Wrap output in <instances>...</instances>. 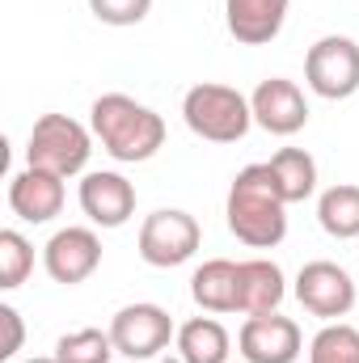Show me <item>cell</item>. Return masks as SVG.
Here are the masks:
<instances>
[{"instance_id":"obj_1","label":"cell","mask_w":359,"mask_h":363,"mask_svg":"<svg viewBox=\"0 0 359 363\" xmlns=\"http://www.w3.org/2000/svg\"><path fill=\"white\" fill-rule=\"evenodd\" d=\"M224 220H228V233L250 250H275L287 237V199L279 194L267 161L245 165L233 178L228 203H224Z\"/></svg>"},{"instance_id":"obj_2","label":"cell","mask_w":359,"mask_h":363,"mask_svg":"<svg viewBox=\"0 0 359 363\" xmlns=\"http://www.w3.org/2000/svg\"><path fill=\"white\" fill-rule=\"evenodd\" d=\"M89 127L93 140H101V148L123 165L153 161L165 144V118L127 93H101L89 106Z\"/></svg>"},{"instance_id":"obj_3","label":"cell","mask_w":359,"mask_h":363,"mask_svg":"<svg viewBox=\"0 0 359 363\" xmlns=\"http://www.w3.org/2000/svg\"><path fill=\"white\" fill-rule=\"evenodd\" d=\"M182 118L207 144H237L254 127L250 97L241 89H233V85H216V81H203V85L186 89V97H182Z\"/></svg>"},{"instance_id":"obj_4","label":"cell","mask_w":359,"mask_h":363,"mask_svg":"<svg viewBox=\"0 0 359 363\" xmlns=\"http://www.w3.org/2000/svg\"><path fill=\"white\" fill-rule=\"evenodd\" d=\"M93 152V127L68 118V114H43L30 127V144H26V165L60 174V178H77L85 174Z\"/></svg>"},{"instance_id":"obj_5","label":"cell","mask_w":359,"mask_h":363,"mask_svg":"<svg viewBox=\"0 0 359 363\" xmlns=\"http://www.w3.org/2000/svg\"><path fill=\"white\" fill-rule=\"evenodd\" d=\"M199 241H203V228H199V220H194L190 211H182V207H161V211L144 216L136 250H140V258H144L148 267L174 271V267H182V262L194 258Z\"/></svg>"},{"instance_id":"obj_6","label":"cell","mask_w":359,"mask_h":363,"mask_svg":"<svg viewBox=\"0 0 359 363\" xmlns=\"http://www.w3.org/2000/svg\"><path fill=\"white\" fill-rule=\"evenodd\" d=\"M304 81L326 101H347L359 93V43L347 34H326L304 55Z\"/></svg>"},{"instance_id":"obj_7","label":"cell","mask_w":359,"mask_h":363,"mask_svg":"<svg viewBox=\"0 0 359 363\" xmlns=\"http://www.w3.org/2000/svg\"><path fill=\"white\" fill-rule=\"evenodd\" d=\"M170 338H178L174 330V317L161 308V304H123L114 317H110V342L123 359H157Z\"/></svg>"},{"instance_id":"obj_8","label":"cell","mask_w":359,"mask_h":363,"mask_svg":"<svg viewBox=\"0 0 359 363\" xmlns=\"http://www.w3.org/2000/svg\"><path fill=\"white\" fill-rule=\"evenodd\" d=\"M296 300H300L304 313H313L321 321H338L355 308L359 291L351 271H343L338 262L317 258V262H304L300 274H296Z\"/></svg>"},{"instance_id":"obj_9","label":"cell","mask_w":359,"mask_h":363,"mask_svg":"<svg viewBox=\"0 0 359 363\" xmlns=\"http://www.w3.org/2000/svg\"><path fill=\"white\" fill-rule=\"evenodd\" d=\"M237 347H241L245 363H296L304 351V338H300V325L292 317L258 313V317H245Z\"/></svg>"},{"instance_id":"obj_10","label":"cell","mask_w":359,"mask_h":363,"mask_svg":"<svg viewBox=\"0 0 359 363\" xmlns=\"http://www.w3.org/2000/svg\"><path fill=\"white\" fill-rule=\"evenodd\" d=\"M43 267L55 283L64 287H77L85 283L97 267H101V237L93 228H81V224H68L60 228L47 245H43Z\"/></svg>"},{"instance_id":"obj_11","label":"cell","mask_w":359,"mask_h":363,"mask_svg":"<svg viewBox=\"0 0 359 363\" xmlns=\"http://www.w3.org/2000/svg\"><path fill=\"white\" fill-rule=\"evenodd\" d=\"M250 110H254V123L263 131H270V135H296L309 123V101H304L300 85L287 81V77L263 81L250 93Z\"/></svg>"},{"instance_id":"obj_12","label":"cell","mask_w":359,"mask_h":363,"mask_svg":"<svg viewBox=\"0 0 359 363\" xmlns=\"http://www.w3.org/2000/svg\"><path fill=\"white\" fill-rule=\"evenodd\" d=\"M81 211L97 228H123L136 216V186L114 169H93L81 182Z\"/></svg>"},{"instance_id":"obj_13","label":"cell","mask_w":359,"mask_h":363,"mask_svg":"<svg viewBox=\"0 0 359 363\" xmlns=\"http://www.w3.org/2000/svg\"><path fill=\"white\" fill-rule=\"evenodd\" d=\"M9 207L26 224H51L64 211V178L26 165L21 174L9 178Z\"/></svg>"},{"instance_id":"obj_14","label":"cell","mask_w":359,"mask_h":363,"mask_svg":"<svg viewBox=\"0 0 359 363\" xmlns=\"http://www.w3.org/2000/svg\"><path fill=\"white\" fill-rule=\"evenodd\" d=\"M287 4L292 0H224L228 34L241 47H267L279 38V30L287 21Z\"/></svg>"},{"instance_id":"obj_15","label":"cell","mask_w":359,"mask_h":363,"mask_svg":"<svg viewBox=\"0 0 359 363\" xmlns=\"http://www.w3.org/2000/svg\"><path fill=\"white\" fill-rule=\"evenodd\" d=\"M287 296V279L279 271V262L270 258H245L237 267V313L258 317V313H279Z\"/></svg>"},{"instance_id":"obj_16","label":"cell","mask_w":359,"mask_h":363,"mask_svg":"<svg viewBox=\"0 0 359 363\" xmlns=\"http://www.w3.org/2000/svg\"><path fill=\"white\" fill-rule=\"evenodd\" d=\"M237 267L228 258H207L190 274V296L203 313H237Z\"/></svg>"},{"instance_id":"obj_17","label":"cell","mask_w":359,"mask_h":363,"mask_svg":"<svg viewBox=\"0 0 359 363\" xmlns=\"http://www.w3.org/2000/svg\"><path fill=\"white\" fill-rule=\"evenodd\" d=\"M178 355L182 363H228L233 338L216 317H190L178 330Z\"/></svg>"},{"instance_id":"obj_18","label":"cell","mask_w":359,"mask_h":363,"mask_svg":"<svg viewBox=\"0 0 359 363\" xmlns=\"http://www.w3.org/2000/svg\"><path fill=\"white\" fill-rule=\"evenodd\" d=\"M317 224L334 241H355L359 237V186L355 182H338V186L321 190V199H317Z\"/></svg>"},{"instance_id":"obj_19","label":"cell","mask_w":359,"mask_h":363,"mask_svg":"<svg viewBox=\"0 0 359 363\" xmlns=\"http://www.w3.org/2000/svg\"><path fill=\"white\" fill-rule=\"evenodd\" d=\"M270 174H275V186L287 203H304L313 190H317V161L304 152V148H279L267 161Z\"/></svg>"},{"instance_id":"obj_20","label":"cell","mask_w":359,"mask_h":363,"mask_svg":"<svg viewBox=\"0 0 359 363\" xmlns=\"http://www.w3.org/2000/svg\"><path fill=\"white\" fill-rule=\"evenodd\" d=\"M309 363H359V330L347 321H326L309 342Z\"/></svg>"},{"instance_id":"obj_21","label":"cell","mask_w":359,"mask_h":363,"mask_svg":"<svg viewBox=\"0 0 359 363\" xmlns=\"http://www.w3.org/2000/svg\"><path fill=\"white\" fill-rule=\"evenodd\" d=\"M118 355L110 342V330H72L55 342V359L60 363H110Z\"/></svg>"},{"instance_id":"obj_22","label":"cell","mask_w":359,"mask_h":363,"mask_svg":"<svg viewBox=\"0 0 359 363\" xmlns=\"http://www.w3.org/2000/svg\"><path fill=\"white\" fill-rule=\"evenodd\" d=\"M34 271V245L17 233V228H4L0 233V287L13 291L21 287Z\"/></svg>"},{"instance_id":"obj_23","label":"cell","mask_w":359,"mask_h":363,"mask_svg":"<svg viewBox=\"0 0 359 363\" xmlns=\"http://www.w3.org/2000/svg\"><path fill=\"white\" fill-rule=\"evenodd\" d=\"M89 9L101 26H140L153 13V0H89Z\"/></svg>"},{"instance_id":"obj_24","label":"cell","mask_w":359,"mask_h":363,"mask_svg":"<svg viewBox=\"0 0 359 363\" xmlns=\"http://www.w3.org/2000/svg\"><path fill=\"white\" fill-rule=\"evenodd\" d=\"M0 325H4V342H0V359H13L26 342V325H21V313L13 304H0Z\"/></svg>"},{"instance_id":"obj_25","label":"cell","mask_w":359,"mask_h":363,"mask_svg":"<svg viewBox=\"0 0 359 363\" xmlns=\"http://www.w3.org/2000/svg\"><path fill=\"white\" fill-rule=\"evenodd\" d=\"M26 363H60L55 355H43V359H26Z\"/></svg>"}]
</instances>
